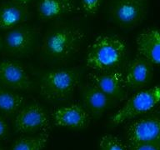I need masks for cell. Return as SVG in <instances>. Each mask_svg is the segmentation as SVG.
Returning a JSON list of instances; mask_svg holds the SVG:
<instances>
[{
  "mask_svg": "<svg viewBox=\"0 0 160 150\" xmlns=\"http://www.w3.org/2000/svg\"><path fill=\"white\" fill-rule=\"evenodd\" d=\"M15 130L20 133L48 132L50 129L49 117L38 103L23 105L14 117Z\"/></svg>",
  "mask_w": 160,
  "mask_h": 150,
  "instance_id": "cell-6",
  "label": "cell"
},
{
  "mask_svg": "<svg viewBox=\"0 0 160 150\" xmlns=\"http://www.w3.org/2000/svg\"><path fill=\"white\" fill-rule=\"evenodd\" d=\"M8 1H12V2H18V3H21V4H24L28 6L33 0H8Z\"/></svg>",
  "mask_w": 160,
  "mask_h": 150,
  "instance_id": "cell-23",
  "label": "cell"
},
{
  "mask_svg": "<svg viewBox=\"0 0 160 150\" xmlns=\"http://www.w3.org/2000/svg\"><path fill=\"white\" fill-rule=\"evenodd\" d=\"M127 52V44L122 38L114 35H100L88 49L86 65L96 72L118 69L126 59Z\"/></svg>",
  "mask_w": 160,
  "mask_h": 150,
  "instance_id": "cell-2",
  "label": "cell"
},
{
  "mask_svg": "<svg viewBox=\"0 0 160 150\" xmlns=\"http://www.w3.org/2000/svg\"><path fill=\"white\" fill-rule=\"evenodd\" d=\"M0 85L12 91H29L33 88L24 66L12 60L0 61Z\"/></svg>",
  "mask_w": 160,
  "mask_h": 150,
  "instance_id": "cell-11",
  "label": "cell"
},
{
  "mask_svg": "<svg viewBox=\"0 0 160 150\" xmlns=\"http://www.w3.org/2000/svg\"><path fill=\"white\" fill-rule=\"evenodd\" d=\"M149 9V0H112L110 19L123 29H132L142 23Z\"/></svg>",
  "mask_w": 160,
  "mask_h": 150,
  "instance_id": "cell-5",
  "label": "cell"
},
{
  "mask_svg": "<svg viewBox=\"0 0 160 150\" xmlns=\"http://www.w3.org/2000/svg\"><path fill=\"white\" fill-rule=\"evenodd\" d=\"M138 54L145 58L153 65L160 67V30L148 28L136 38Z\"/></svg>",
  "mask_w": 160,
  "mask_h": 150,
  "instance_id": "cell-16",
  "label": "cell"
},
{
  "mask_svg": "<svg viewBox=\"0 0 160 150\" xmlns=\"http://www.w3.org/2000/svg\"><path fill=\"white\" fill-rule=\"evenodd\" d=\"M0 150H2V148H1V146H0Z\"/></svg>",
  "mask_w": 160,
  "mask_h": 150,
  "instance_id": "cell-25",
  "label": "cell"
},
{
  "mask_svg": "<svg viewBox=\"0 0 160 150\" xmlns=\"http://www.w3.org/2000/svg\"><path fill=\"white\" fill-rule=\"evenodd\" d=\"M2 38H1V36H0V50H1V48H2Z\"/></svg>",
  "mask_w": 160,
  "mask_h": 150,
  "instance_id": "cell-24",
  "label": "cell"
},
{
  "mask_svg": "<svg viewBox=\"0 0 160 150\" xmlns=\"http://www.w3.org/2000/svg\"><path fill=\"white\" fill-rule=\"evenodd\" d=\"M128 148L129 150H160V141L135 145Z\"/></svg>",
  "mask_w": 160,
  "mask_h": 150,
  "instance_id": "cell-21",
  "label": "cell"
},
{
  "mask_svg": "<svg viewBox=\"0 0 160 150\" xmlns=\"http://www.w3.org/2000/svg\"><path fill=\"white\" fill-rule=\"evenodd\" d=\"M154 65L145 58L138 54L126 67L124 74L125 85L128 91L137 92L151 83L154 72Z\"/></svg>",
  "mask_w": 160,
  "mask_h": 150,
  "instance_id": "cell-10",
  "label": "cell"
},
{
  "mask_svg": "<svg viewBox=\"0 0 160 150\" xmlns=\"http://www.w3.org/2000/svg\"><path fill=\"white\" fill-rule=\"evenodd\" d=\"M160 103V84L137 91L112 117L110 122L118 125L153 109Z\"/></svg>",
  "mask_w": 160,
  "mask_h": 150,
  "instance_id": "cell-4",
  "label": "cell"
},
{
  "mask_svg": "<svg viewBox=\"0 0 160 150\" xmlns=\"http://www.w3.org/2000/svg\"><path fill=\"white\" fill-rule=\"evenodd\" d=\"M24 102L22 95L0 85V112L7 115L15 114Z\"/></svg>",
  "mask_w": 160,
  "mask_h": 150,
  "instance_id": "cell-17",
  "label": "cell"
},
{
  "mask_svg": "<svg viewBox=\"0 0 160 150\" xmlns=\"http://www.w3.org/2000/svg\"><path fill=\"white\" fill-rule=\"evenodd\" d=\"M85 39L81 28L68 23H57L42 37L41 52L50 60L67 59L79 51Z\"/></svg>",
  "mask_w": 160,
  "mask_h": 150,
  "instance_id": "cell-1",
  "label": "cell"
},
{
  "mask_svg": "<svg viewBox=\"0 0 160 150\" xmlns=\"http://www.w3.org/2000/svg\"><path fill=\"white\" fill-rule=\"evenodd\" d=\"M89 82L114 101H123L127 98L128 89L125 85L124 74L119 69L96 72L88 75Z\"/></svg>",
  "mask_w": 160,
  "mask_h": 150,
  "instance_id": "cell-9",
  "label": "cell"
},
{
  "mask_svg": "<svg viewBox=\"0 0 160 150\" xmlns=\"http://www.w3.org/2000/svg\"><path fill=\"white\" fill-rule=\"evenodd\" d=\"M128 147L160 141V115L142 117L129 122L125 128Z\"/></svg>",
  "mask_w": 160,
  "mask_h": 150,
  "instance_id": "cell-8",
  "label": "cell"
},
{
  "mask_svg": "<svg viewBox=\"0 0 160 150\" xmlns=\"http://www.w3.org/2000/svg\"><path fill=\"white\" fill-rule=\"evenodd\" d=\"M99 150H127V146L116 136L108 134L100 139Z\"/></svg>",
  "mask_w": 160,
  "mask_h": 150,
  "instance_id": "cell-19",
  "label": "cell"
},
{
  "mask_svg": "<svg viewBox=\"0 0 160 150\" xmlns=\"http://www.w3.org/2000/svg\"><path fill=\"white\" fill-rule=\"evenodd\" d=\"M48 138V132H42L38 136H22L15 140L10 150H42L47 143Z\"/></svg>",
  "mask_w": 160,
  "mask_h": 150,
  "instance_id": "cell-18",
  "label": "cell"
},
{
  "mask_svg": "<svg viewBox=\"0 0 160 150\" xmlns=\"http://www.w3.org/2000/svg\"><path fill=\"white\" fill-rule=\"evenodd\" d=\"M78 87L84 108L95 118H99L114 103L115 101L112 98L90 82Z\"/></svg>",
  "mask_w": 160,
  "mask_h": 150,
  "instance_id": "cell-12",
  "label": "cell"
},
{
  "mask_svg": "<svg viewBox=\"0 0 160 150\" xmlns=\"http://www.w3.org/2000/svg\"><path fill=\"white\" fill-rule=\"evenodd\" d=\"M28 6L3 0L0 3V31H8L23 24L30 19Z\"/></svg>",
  "mask_w": 160,
  "mask_h": 150,
  "instance_id": "cell-14",
  "label": "cell"
},
{
  "mask_svg": "<svg viewBox=\"0 0 160 150\" xmlns=\"http://www.w3.org/2000/svg\"><path fill=\"white\" fill-rule=\"evenodd\" d=\"M76 8V0H37L36 4L38 18L43 22L72 14Z\"/></svg>",
  "mask_w": 160,
  "mask_h": 150,
  "instance_id": "cell-15",
  "label": "cell"
},
{
  "mask_svg": "<svg viewBox=\"0 0 160 150\" xmlns=\"http://www.w3.org/2000/svg\"><path fill=\"white\" fill-rule=\"evenodd\" d=\"M38 34L39 29L38 28L23 23L6 31L2 44L9 55L22 57L33 48Z\"/></svg>",
  "mask_w": 160,
  "mask_h": 150,
  "instance_id": "cell-7",
  "label": "cell"
},
{
  "mask_svg": "<svg viewBox=\"0 0 160 150\" xmlns=\"http://www.w3.org/2000/svg\"><path fill=\"white\" fill-rule=\"evenodd\" d=\"M8 134V126L2 115L0 114V139L4 138Z\"/></svg>",
  "mask_w": 160,
  "mask_h": 150,
  "instance_id": "cell-22",
  "label": "cell"
},
{
  "mask_svg": "<svg viewBox=\"0 0 160 150\" xmlns=\"http://www.w3.org/2000/svg\"><path fill=\"white\" fill-rule=\"evenodd\" d=\"M81 72L78 68L45 71L39 78V93L49 101L67 99L79 86Z\"/></svg>",
  "mask_w": 160,
  "mask_h": 150,
  "instance_id": "cell-3",
  "label": "cell"
},
{
  "mask_svg": "<svg viewBox=\"0 0 160 150\" xmlns=\"http://www.w3.org/2000/svg\"><path fill=\"white\" fill-rule=\"evenodd\" d=\"M103 0H80L82 10L86 15L92 17L97 14Z\"/></svg>",
  "mask_w": 160,
  "mask_h": 150,
  "instance_id": "cell-20",
  "label": "cell"
},
{
  "mask_svg": "<svg viewBox=\"0 0 160 150\" xmlns=\"http://www.w3.org/2000/svg\"><path fill=\"white\" fill-rule=\"evenodd\" d=\"M52 118L55 125L77 130L87 128L91 122L88 112L78 104L59 108L52 112Z\"/></svg>",
  "mask_w": 160,
  "mask_h": 150,
  "instance_id": "cell-13",
  "label": "cell"
}]
</instances>
